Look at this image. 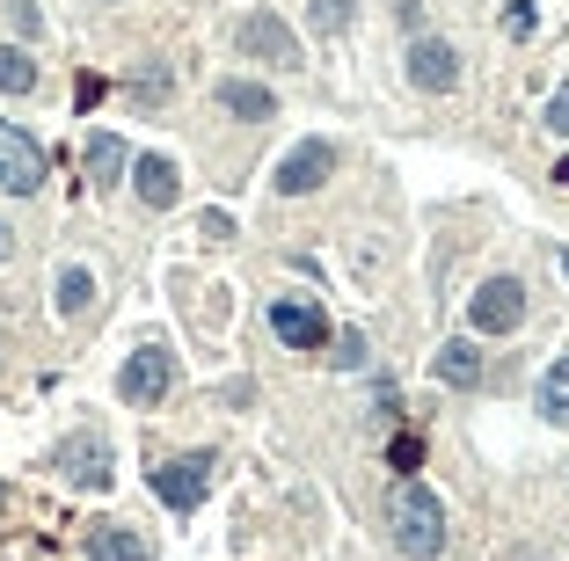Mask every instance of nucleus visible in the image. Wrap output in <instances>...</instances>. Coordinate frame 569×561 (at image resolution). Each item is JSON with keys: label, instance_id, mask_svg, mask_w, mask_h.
Here are the masks:
<instances>
[{"label": "nucleus", "instance_id": "obj_26", "mask_svg": "<svg viewBox=\"0 0 569 561\" xmlns=\"http://www.w3.org/2000/svg\"><path fill=\"white\" fill-rule=\"evenodd\" d=\"M547 124H555V132H562V139H569V80H562V88H555V96H547Z\"/></svg>", "mask_w": 569, "mask_h": 561}, {"label": "nucleus", "instance_id": "obj_17", "mask_svg": "<svg viewBox=\"0 0 569 561\" xmlns=\"http://www.w3.org/2000/svg\"><path fill=\"white\" fill-rule=\"evenodd\" d=\"M541 415L547 423H569V350L541 372Z\"/></svg>", "mask_w": 569, "mask_h": 561}, {"label": "nucleus", "instance_id": "obj_14", "mask_svg": "<svg viewBox=\"0 0 569 561\" xmlns=\"http://www.w3.org/2000/svg\"><path fill=\"white\" fill-rule=\"evenodd\" d=\"M124 175H132V147H124L117 132H96V139H88V183L110 190V183H124Z\"/></svg>", "mask_w": 569, "mask_h": 561}, {"label": "nucleus", "instance_id": "obj_18", "mask_svg": "<svg viewBox=\"0 0 569 561\" xmlns=\"http://www.w3.org/2000/svg\"><path fill=\"white\" fill-rule=\"evenodd\" d=\"M37 88V59L23 45H0V96H29Z\"/></svg>", "mask_w": 569, "mask_h": 561}, {"label": "nucleus", "instance_id": "obj_29", "mask_svg": "<svg viewBox=\"0 0 569 561\" xmlns=\"http://www.w3.org/2000/svg\"><path fill=\"white\" fill-rule=\"evenodd\" d=\"M8 255H15V226H0V263H8Z\"/></svg>", "mask_w": 569, "mask_h": 561}, {"label": "nucleus", "instance_id": "obj_27", "mask_svg": "<svg viewBox=\"0 0 569 561\" xmlns=\"http://www.w3.org/2000/svg\"><path fill=\"white\" fill-rule=\"evenodd\" d=\"M198 234H205V241H226V234H234V220H226V212H205Z\"/></svg>", "mask_w": 569, "mask_h": 561}, {"label": "nucleus", "instance_id": "obj_22", "mask_svg": "<svg viewBox=\"0 0 569 561\" xmlns=\"http://www.w3.org/2000/svg\"><path fill=\"white\" fill-rule=\"evenodd\" d=\"M533 29H541L533 0H511V8H504V37H533Z\"/></svg>", "mask_w": 569, "mask_h": 561}, {"label": "nucleus", "instance_id": "obj_19", "mask_svg": "<svg viewBox=\"0 0 569 561\" xmlns=\"http://www.w3.org/2000/svg\"><path fill=\"white\" fill-rule=\"evenodd\" d=\"M350 15H358V0H307V23L322 29V37H336V29H350Z\"/></svg>", "mask_w": 569, "mask_h": 561}, {"label": "nucleus", "instance_id": "obj_7", "mask_svg": "<svg viewBox=\"0 0 569 561\" xmlns=\"http://www.w3.org/2000/svg\"><path fill=\"white\" fill-rule=\"evenodd\" d=\"M468 321L482 328V336H511V328L525 321V285H519V277H490V285L474 292Z\"/></svg>", "mask_w": 569, "mask_h": 561}, {"label": "nucleus", "instance_id": "obj_15", "mask_svg": "<svg viewBox=\"0 0 569 561\" xmlns=\"http://www.w3.org/2000/svg\"><path fill=\"white\" fill-rule=\"evenodd\" d=\"M431 372L446 379V387H482V350H474L468 336L438 342V358H431Z\"/></svg>", "mask_w": 569, "mask_h": 561}, {"label": "nucleus", "instance_id": "obj_16", "mask_svg": "<svg viewBox=\"0 0 569 561\" xmlns=\"http://www.w3.org/2000/svg\"><path fill=\"white\" fill-rule=\"evenodd\" d=\"M51 299H59V314H66V321H81L88 307H96V270L66 263V270H59V292H51Z\"/></svg>", "mask_w": 569, "mask_h": 561}, {"label": "nucleus", "instance_id": "obj_24", "mask_svg": "<svg viewBox=\"0 0 569 561\" xmlns=\"http://www.w3.org/2000/svg\"><path fill=\"white\" fill-rule=\"evenodd\" d=\"M8 23L23 29V37H37V29H45V15H37V0H8Z\"/></svg>", "mask_w": 569, "mask_h": 561}, {"label": "nucleus", "instance_id": "obj_12", "mask_svg": "<svg viewBox=\"0 0 569 561\" xmlns=\"http://www.w3.org/2000/svg\"><path fill=\"white\" fill-rule=\"evenodd\" d=\"M88 561H153V547L132 525H88Z\"/></svg>", "mask_w": 569, "mask_h": 561}, {"label": "nucleus", "instance_id": "obj_9", "mask_svg": "<svg viewBox=\"0 0 569 561\" xmlns=\"http://www.w3.org/2000/svg\"><path fill=\"white\" fill-rule=\"evenodd\" d=\"M409 80H417L423 96H446L453 80H460V51H453L446 37H417V45H409Z\"/></svg>", "mask_w": 569, "mask_h": 561}, {"label": "nucleus", "instance_id": "obj_11", "mask_svg": "<svg viewBox=\"0 0 569 561\" xmlns=\"http://www.w3.org/2000/svg\"><path fill=\"white\" fill-rule=\"evenodd\" d=\"M132 190H139V204H147V212H169L175 190H183V175H175L169 153H147V161H132Z\"/></svg>", "mask_w": 569, "mask_h": 561}, {"label": "nucleus", "instance_id": "obj_25", "mask_svg": "<svg viewBox=\"0 0 569 561\" xmlns=\"http://www.w3.org/2000/svg\"><path fill=\"white\" fill-rule=\"evenodd\" d=\"M102 96H110V80H102V74H81V80H74V102H81V110H96Z\"/></svg>", "mask_w": 569, "mask_h": 561}, {"label": "nucleus", "instance_id": "obj_20", "mask_svg": "<svg viewBox=\"0 0 569 561\" xmlns=\"http://www.w3.org/2000/svg\"><path fill=\"white\" fill-rule=\"evenodd\" d=\"M329 365H336V372H358V365H366V336H358V328H344V336H336V350H329Z\"/></svg>", "mask_w": 569, "mask_h": 561}, {"label": "nucleus", "instance_id": "obj_4", "mask_svg": "<svg viewBox=\"0 0 569 561\" xmlns=\"http://www.w3.org/2000/svg\"><path fill=\"white\" fill-rule=\"evenodd\" d=\"M329 175H336V147H329V139H299V147L277 161L271 183H277V197H314Z\"/></svg>", "mask_w": 569, "mask_h": 561}, {"label": "nucleus", "instance_id": "obj_23", "mask_svg": "<svg viewBox=\"0 0 569 561\" xmlns=\"http://www.w3.org/2000/svg\"><path fill=\"white\" fill-rule=\"evenodd\" d=\"M132 96L139 102H169V66H147V74L132 80Z\"/></svg>", "mask_w": 569, "mask_h": 561}, {"label": "nucleus", "instance_id": "obj_1", "mask_svg": "<svg viewBox=\"0 0 569 561\" xmlns=\"http://www.w3.org/2000/svg\"><path fill=\"white\" fill-rule=\"evenodd\" d=\"M387 539H395L401 561H438L446 554V503H438L417 474L387 496Z\"/></svg>", "mask_w": 569, "mask_h": 561}, {"label": "nucleus", "instance_id": "obj_5", "mask_svg": "<svg viewBox=\"0 0 569 561\" xmlns=\"http://www.w3.org/2000/svg\"><path fill=\"white\" fill-rule=\"evenodd\" d=\"M234 37H242V51H248V59H263V66H285V74H293V66H307V59H299V37L277 23L271 8L242 15V29H234Z\"/></svg>", "mask_w": 569, "mask_h": 561}, {"label": "nucleus", "instance_id": "obj_30", "mask_svg": "<svg viewBox=\"0 0 569 561\" xmlns=\"http://www.w3.org/2000/svg\"><path fill=\"white\" fill-rule=\"evenodd\" d=\"M555 183H562V190H569V153H562V161H555Z\"/></svg>", "mask_w": 569, "mask_h": 561}, {"label": "nucleus", "instance_id": "obj_6", "mask_svg": "<svg viewBox=\"0 0 569 561\" xmlns=\"http://www.w3.org/2000/svg\"><path fill=\"white\" fill-rule=\"evenodd\" d=\"M205 482H212V452H183V460L153 466V496H161L169 511H198Z\"/></svg>", "mask_w": 569, "mask_h": 561}, {"label": "nucleus", "instance_id": "obj_21", "mask_svg": "<svg viewBox=\"0 0 569 561\" xmlns=\"http://www.w3.org/2000/svg\"><path fill=\"white\" fill-rule=\"evenodd\" d=\"M387 466H395L401 482H409V474L423 466V438H395V445H387Z\"/></svg>", "mask_w": 569, "mask_h": 561}, {"label": "nucleus", "instance_id": "obj_28", "mask_svg": "<svg viewBox=\"0 0 569 561\" xmlns=\"http://www.w3.org/2000/svg\"><path fill=\"white\" fill-rule=\"evenodd\" d=\"M387 8H395V15H401V23H409V29L423 23V0H387Z\"/></svg>", "mask_w": 569, "mask_h": 561}, {"label": "nucleus", "instance_id": "obj_10", "mask_svg": "<svg viewBox=\"0 0 569 561\" xmlns=\"http://www.w3.org/2000/svg\"><path fill=\"white\" fill-rule=\"evenodd\" d=\"M271 328L293 342V350H322V342H329L322 307H307V299H277V307H271Z\"/></svg>", "mask_w": 569, "mask_h": 561}, {"label": "nucleus", "instance_id": "obj_3", "mask_svg": "<svg viewBox=\"0 0 569 561\" xmlns=\"http://www.w3.org/2000/svg\"><path fill=\"white\" fill-rule=\"evenodd\" d=\"M0 190H15V197L45 190V147L29 132H15L8 117H0Z\"/></svg>", "mask_w": 569, "mask_h": 561}, {"label": "nucleus", "instance_id": "obj_13", "mask_svg": "<svg viewBox=\"0 0 569 561\" xmlns=\"http://www.w3.org/2000/svg\"><path fill=\"white\" fill-rule=\"evenodd\" d=\"M220 110H234L242 124H271L277 117V96L263 80H220Z\"/></svg>", "mask_w": 569, "mask_h": 561}, {"label": "nucleus", "instance_id": "obj_8", "mask_svg": "<svg viewBox=\"0 0 569 561\" xmlns=\"http://www.w3.org/2000/svg\"><path fill=\"white\" fill-rule=\"evenodd\" d=\"M59 474H66L74 488H110V482H117V466H110V445H102L96 431H81V438L59 445Z\"/></svg>", "mask_w": 569, "mask_h": 561}, {"label": "nucleus", "instance_id": "obj_2", "mask_svg": "<svg viewBox=\"0 0 569 561\" xmlns=\"http://www.w3.org/2000/svg\"><path fill=\"white\" fill-rule=\"evenodd\" d=\"M169 387H175V358L161 350V342H139V350L124 358V372H117V394L132 401V409H153Z\"/></svg>", "mask_w": 569, "mask_h": 561}]
</instances>
